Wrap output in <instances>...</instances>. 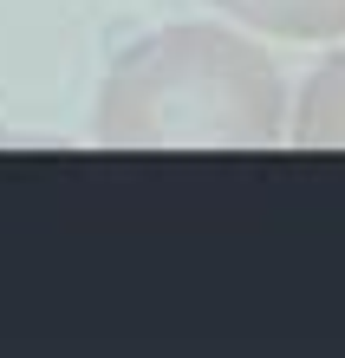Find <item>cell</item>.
I'll return each mask as SVG.
<instances>
[{"mask_svg": "<svg viewBox=\"0 0 345 358\" xmlns=\"http://www.w3.org/2000/svg\"><path fill=\"white\" fill-rule=\"evenodd\" d=\"M92 131L111 150H267L287 131V85L248 33L163 27L111 59Z\"/></svg>", "mask_w": 345, "mask_h": 358, "instance_id": "6da1fadb", "label": "cell"}, {"mask_svg": "<svg viewBox=\"0 0 345 358\" xmlns=\"http://www.w3.org/2000/svg\"><path fill=\"white\" fill-rule=\"evenodd\" d=\"M267 39H345V0H209Z\"/></svg>", "mask_w": 345, "mask_h": 358, "instance_id": "7a4b0ae2", "label": "cell"}, {"mask_svg": "<svg viewBox=\"0 0 345 358\" xmlns=\"http://www.w3.org/2000/svg\"><path fill=\"white\" fill-rule=\"evenodd\" d=\"M293 137L307 150H345V46L313 66L293 104Z\"/></svg>", "mask_w": 345, "mask_h": 358, "instance_id": "3957f363", "label": "cell"}]
</instances>
